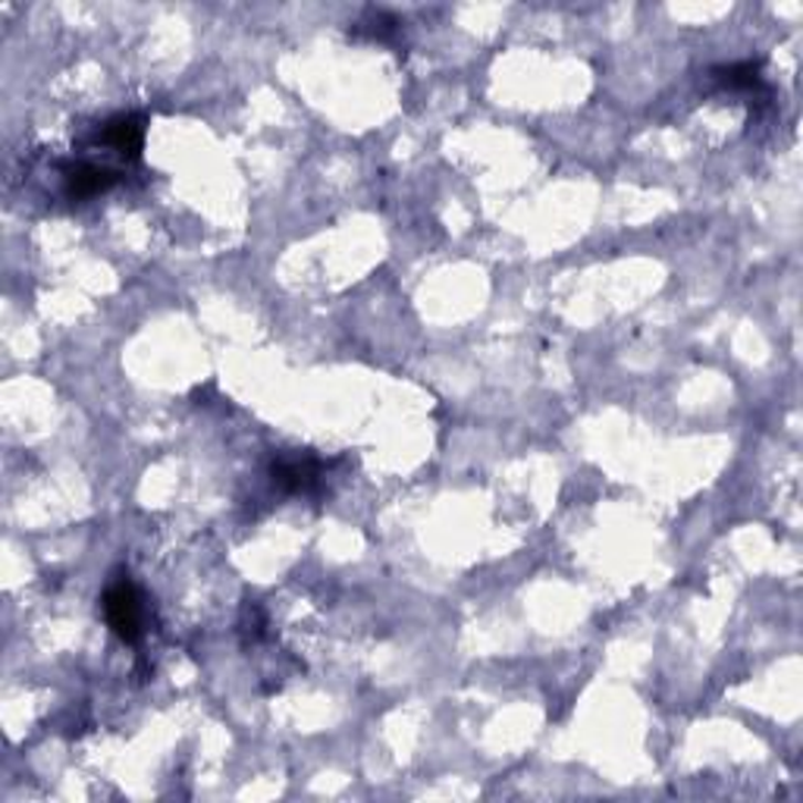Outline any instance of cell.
<instances>
[{
    "mask_svg": "<svg viewBox=\"0 0 803 803\" xmlns=\"http://www.w3.org/2000/svg\"><path fill=\"white\" fill-rule=\"evenodd\" d=\"M274 484L286 493H311L320 484V465L311 455H286L274 462Z\"/></svg>",
    "mask_w": 803,
    "mask_h": 803,
    "instance_id": "3957f363",
    "label": "cell"
},
{
    "mask_svg": "<svg viewBox=\"0 0 803 803\" xmlns=\"http://www.w3.org/2000/svg\"><path fill=\"white\" fill-rule=\"evenodd\" d=\"M760 70H763L760 60H744V63H731V66L712 70V78H716L722 88H731V92H750V88H760V85H763Z\"/></svg>",
    "mask_w": 803,
    "mask_h": 803,
    "instance_id": "5b68a950",
    "label": "cell"
},
{
    "mask_svg": "<svg viewBox=\"0 0 803 803\" xmlns=\"http://www.w3.org/2000/svg\"><path fill=\"white\" fill-rule=\"evenodd\" d=\"M101 141H104L107 148H114L117 155L126 157V160H138L141 145H145V119L136 117V114L114 117L110 123H104Z\"/></svg>",
    "mask_w": 803,
    "mask_h": 803,
    "instance_id": "277c9868",
    "label": "cell"
},
{
    "mask_svg": "<svg viewBox=\"0 0 803 803\" xmlns=\"http://www.w3.org/2000/svg\"><path fill=\"white\" fill-rule=\"evenodd\" d=\"M104 619L114 627L119 641L136 644L141 637V596H138L136 584L129 581V574H119L117 581H110V588L104 590Z\"/></svg>",
    "mask_w": 803,
    "mask_h": 803,
    "instance_id": "6da1fadb",
    "label": "cell"
},
{
    "mask_svg": "<svg viewBox=\"0 0 803 803\" xmlns=\"http://www.w3.org/2000/svg\"><path fill=\"white\" fill-rule=\"evenodd\" d=\"M114 182H117V173L107 170V167H98V163L78 160V163L63 167V186H66V196L73 198V201H85V198L101 196Z\"/></svg>",
    "mask_w": 803,
    "mask_h": 803,
    "instance_id": "7a4b0ae2",
    "label": "cell"
}]
</instances>
